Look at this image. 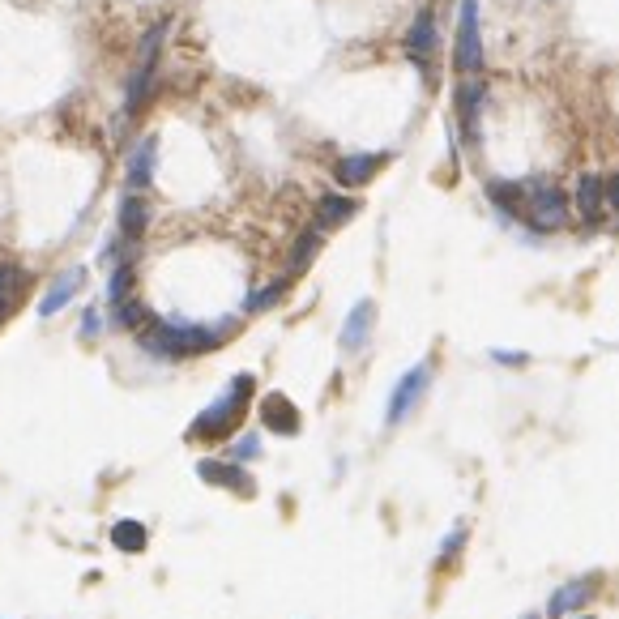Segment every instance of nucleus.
I'll use <instances>...</instances> for the list:
<instances>
[{
	"mask_svg": "<svg viewBox=\"0 0 619 619\" xmlns=\"http://www.w3.org/2000/svg\"><path fill=\"white\" fill-rule=\"evenodd\" d=\"M491 359L504 363V368H521V363H530V355H521V351H491Z\"/></svg>",
	"mask_w": 619,
	"mask_h": 619,
	"instance_id": "obj_28",
	"label": "nucleus"
},
{
	"mask_svg": "<svg viewBox=\"0 0 619 619\" xmlns=\"http://www.w3.org/2000/svg\"><path fill=\"white\" fill-rule=\"evenodd\" d=\"M359 214V197H346V193H321V201H316V210H312V227L316 231H338L346 227Z\"/></svg>",
	"mask_w": 619,
	"mask_h": 619,
	"instance_id": "obj_16",
	"label": "nucleus"
},
{
	"mask_svg": "<svg viewBox=\"0 0 619 619\" xmlns=\"http://www.w3.org/2000/svg\"><path fill=\"white\" fill-rule=\"evenodd\" d=\"M321 244H325V235L316 231V227H308L299 240L291 244V257H287V274L295 278V274H304V269L316 261V252H321Z\"/></svg>",
	"mask_w": 619,
	"mask_h": 619,
	"instance_id": "obj_23",
	"label": "nucleus"
},
{
	"mask_svg": "<svg viewBox=\"0 0 619 619\" xmlns=\"http://www.w3.org/2000/svg\"><path fill=\"white\" fill-rule=\"evenodd\" d=\"M252 393H257V376H252V372L231 376V385L222 389L218 398L193 419V427H188V440H231L235 432H240V423L248 419Z\"/></svg>",
	"mask_w": 619,
	"mask_h": 619,
	"instance_id": "obj_2",
	"label": "nucleus"
},
{
	"mask_svg": "<svg viewBox=\"0 0 619 619\" xmlns=\"http://www.w3.org/2000/svg\"><path fill=\"white\" fill-rule=\"evenodd\" d=\"M573 205H577V214H581L585 222H598V218H602V210H607V180L594 176V171H585V176L577 180Z\"/></svg>",
	"mask_w": 619,
	"mask_h": 619,
	"instance_id": "obj_18",
	"label": "nucleus"
},
{
	"mask_svg": "<svg viewBox=\"0 0 619 619\" xmlns=\"http://www.w3.org/2000/svg\"><path fill=\"white\" fill-rule=\"evenodd\" d=\"M594 590H598V577H573V581H564L560 590L551 594V602H547V619H568L573 611H581L585 602L594 598Z\"/></svg>",
	"mask_w": 619,
	"mask_h": 619,
	"instance_id": "obj_17",
	"label": "nucleus"
},
{
	"mask_svg": "<svg viewBox=\"0 0 619 619\" xmlns=\"http://www.w3.org/2000/svg\"><path fill=\"white\" fill-rule=\"evenodd\" d=\"M466 538H470V526H466V521H457V530H449V538L440 543V555H436V560H440V564H453V555L466 547Z\"/></svg>",
	"mask_w": 619,
	"mask_h": 619,
	"instance_id": "obj_26",
	"label": "nucleus"
},
{
	"mask_svg": "<svg viewBox=\"0 0 619 619\" xmlns=\"http://www.w3.org/2000/svg\"><path fill=\"white\" fill-rule=\"evenodd\" d=\"M526 619H543V615H526Z\"/></svg>",
	"mask_w": 619,
	"mask_h": 619,
	"instance_id": "obj_31",
	"label": "nucleus"
},
{
	"mask_svg": "<svg viewBox=\"0 0 619 619\" xmlns=\"http://www.w3.org/2000/svg\"><path fill=\"white\" fill-rule=\"evenodd\" d=\"M150 222H154V205L146 201V193H129L124 188V197L116 205V235H124L129 244H141L150 235Z\"/></svg>",
	"mask_w": 619,
	"mask_h": 619,
	"instance_id": "obj_11",
	"label": "nucleus"
},
{
	"mask_svg": "<svg viewBox=\"0 0 619 619\" xmlns=\"http://www.w3.org/2000/svg\"><path fill=\"white\" fill-rule=\"evenodd\" d=\"M107 321H111V329H120V333H141L150 321H154V312L141 304L137 295H129L124 304H111V312H107Z\"/></svg>",
	"mask_w": 619,
	"mask_h": 619,
	"instance_id": "obj_20",
	"label": "nucleus"
},
{
	"mask_svg": "<svg viewBox=\"0 0 619 619\" xmlns=\"http://www.w3.org/2000/svg\"><path fill=\"white\" fill-rule=\"evenodd\" d=\"M257 415L265 423V432H274V436H299V427H304V415H299V406L287 393H265Z\"/></svg>",
	"mask_w": 619,
	"mask_h": 619,
	"instance_id": "obj_14",
	"label": "nucleus"
},
{
	"mask_svg": "<svg viewBox=\"0 0 619 619\" xmlns=\"http://www.w3.org/2000/svg\"><path fill=\"white\" fill-rule=\"evenodd\" d=\"M372 329H376V299H359V304L346 312L342 333H338V346H342L346 355H359L363 346H368Z\"/></svg>",
	"mask_w": 619,
	"mask_h": 619,
	"instance_id": "obj_15",
	"label": "nucleus"
},
{
	"mask_svg": "<svg viewBox=\"0 0 619 619\" xmlns=\"http://www.w3.org/2000/svg\"><path fill=\"white\" fill-rule=\"evenodd\" d=\"M402 47H406V60L415 69H427L436 60V52H440V26H436V9L432 5H423L415 13V22H410Z\"/></svg>",
	"mask_w": 619,
	"mask_h": 619,
	"instance_id": "obj_7",
	"label": "nucleus"
},
{
	"mask_svg": "<svg viewBox=\"0 0 619 619\" xmlns=\"http://www.w3.org/2000/svg\"><path fill=\"white\" fill-rule=\"evenodd\" d=\"M154 171H158V137L150 133L129 150V158H124V188H129V193H146L154 184Z\"/></svg>",
	"mask_w": 619,
	"mask_h": 619,
	"instance_id": "obj_13",
	"label": "nucleus"
},
{
	"mask_svg": "<svg viewBox=\"0 0 619 619\" xmlns=\"http://www.w3.org/2000/svg\"><path fill=\"white\" fill-rule=\"evenodd\" d=\"M82 287H86V265H65L52 282H47V291L39 295V316L43 321H52L56 312H65L73 299L82 295Z\"/></svg>",
	"mask_w": 619,
	"mask_h": 619,
	"instance_id": "obj_9",
	"label": "nucleus"
},
{
	"mask_svg": "<svg viewBox=\"0 0 619 619\" xmlns=\"http://www.w3.org/2000/svg\"><path fill=\"white\" fill-rule=\"evenodd\" d=\"M261 449H265V444H261V432H240V436L227 444V453H222V457H227V462L248 466V462H257V457H261Z\"/></svg>",
	"mask_w": 619,
	"mask_h": 619,
	"instance_id": "obj_25",
	"label": "nucleus"
},
{
	"mask_svg": "<svg viewBox=\"0 0 619 619\" xmlns=\"http://www.w3.org/2000/svg\"><path fill=\"white\" fill-rule=\"evenodd\" d=\"M30 291V269L18 261H0V312H13Z\"/></svg>",
	"mask_w": 619,
	"mask_h": 619,
	"instance_id": "obj_19",
	"label": "nucleus"
},
{
	"mask_svg": "<svg viewBox=\"0 0 619 619\" xmlns=\"http://www.w3.org/2000/svg\"><path fill=\"white\" fill-rule=\"evenodd\" d=\"M577 619H594V615H577Z\"/></svg>",
	"mask_w": 619,
	"mask_h": 619,
	"instance_id": "obj_32",
	"label": "nucleus"
},
{
	"mask_svg": "<svg viewBox=\"0 0 619 619\" xmlns=\"http://www.w3.org/2000/svg\"><path fill=\"white\" fill-rule=\"evenodd\" d=\"M427 389H432V363H415V368H410V372H402V376H398V385L389 389L385 423H389V427L406 423V419L419 410V402L427 398Z\"/></svg>",
	"mask_w": 619,
	"mask_h": 619,
	"instance_id": "obj_5",
	"label": "nucleus"
},
{
	"mask_svg": "<svg viewBox=\"0 0 619 619\" xmlns=\"http://www.w3.org/2000/svg\"><path fill=\"white\" fill-rule=\"evenodd\" d=\"M483 22H479V0H462L457 9V35H453V69L462 77L483 73Z\"/></svg>",
	"mask_w": 619,
	"mask_h": 619,
	"instance_id": "obj_4",
	"label": "nucleus"
},
{
	"mask_svg": "<svg viewBox=\"0 0 619 619\" xmlns=\"http://www.w3.org/2000/svg\"><path fill=\"white\" fill-rule=\"evenodd\" d=\"M197 474L210 487L235 491V496H257V479L240 462H227V457H205V462H197Z\"/></svg>",
	"mask_w": 619,
	"mask_h": 619,
	"instance_id": "obj_12",
	"label": "nucleus"
},
{
	"mask_svg": "<svg viewBox=\"0 0 619 619\" xmlns=\"http://www.w3.org/2000/svg\"><path fill=\"white\" fill-rule=\"evenodd\" d=\"M389 154L385 150H355V154H342L338 163H333V180H338L342 188H363L372 184L380 171H385Z\"/></svg>",
	"mask_w": 619,
	"mask_h": 619,
	"instance_id": "obj_10",
	"label": "nucleus"
},
{
	"mask_svg": "<svg viewBox=\"0 0 619 619\" xmlns=\"http://www.w3.org/2000/svg\"><path fill=\"white\" fill-rule=\"evenodd\" d=\"M103 329H107V312L86 308V312H82V329H77V338H82V342H94V338H103Z\"/></svg>",
	"mask_w": 619,
	"mask_h": 619,
	"instance_id": "obj_27",
	"label": "nucleus"
},
{
	"mask_svg": "<svg viewBox=\"0 0 619 619\" xmlns=\"http://www.w3.org/2000/svg\"><path fill=\"white\" fill-rule=\"evenodd\" d=\"M111 547L124 551V555H141V551L150 547V530L141 526V521L124 517V521H116V526H111Z\"/></svg>",
	"mask_w": 619,
	"mask_h": 619,
	"instance_id": "obj_22",
	"label": "nucleus"
},
{
	"mask_svg": "<svg viewBox=\"0 0 619 619\" xmlns=\"http://www.w3.org/2000/svg\"><path fill=\"white\" fill-rule=\"evenodd\" d=\"M154 94H158V65H133L129 73V82H124V103H120V129L124 124H133L141 111H146L154 103Z\"/></svg>",
	"mask_w": 619,
	"mask_h": 619,
	"instance_id": "obj_8",
	"label": "nucleus"
},
{
	"mask_svg": "<svg viewBox=\"0 0 619 619\" xmlns=\"http://www.w3.org/2000/svg\"><path fill=\"white\" fill-rule=\"evenodd\" d=\"M5 316H9V312H0V325H5Z\"/></svg>",
	"mask_w": 619,
	"mask_h": 619,
	"instance_id": "obj_30",
	"label": "nucleus"
},
{
	"mask_svg": "<svg viewBox=\"0 0 619 619\" xmlns=\"http://www.w3.org/2000/svg\"><path fill=\"white\" fill-rule=\"evenodd\" d=\"M517 222H526L538 235L564 231L568 227V193L547 176L521 180V218Z\"/></svg>",
	"mask_w": 619,
	"mask_h": 619,
	"instance_id": "obj_3",
	"label": "nucleus"
},
{
	"mask_svg": "<svg viewBox=\"0 0 619 619\" xmlns=\"http://www.w3.org/2000/svg\"><path fill=\"white\" fill-rule=\"evenodd\" d=\"M607 205H611V210H619V171H615V176H607Z\"/></svg>",
	"mask_w": 619,
	"mask_h": 619,
	"instance_id": "obj_29",
	"label": "nucleus"
},
{
	"mask_svg": "<svg viewBox=\"0 0 619 619\" xmlns=\"http://www.w3.org/2000/svg\"><path fill=\"white\" fill-rule=\"evenodd\" d=\"M483 107H487V86L479 77H462L453 90V111H457V124H462L466 146L483 141Z\"/></svg>",
	"mask_w": 619,
	"mask_h": 619,
	"instance_id": "obj_6",
	"label": "nucleus"
},
{
	"mask_svg": "<svg viewBox=\"0 0 619 619\" xmlns=\"http://www.w3.org/2000/svg\"><path fill=\"white\" fill-rule=\"evenodd\" d=\"M133 282H137V261L111 265V274H107V304H124V299L133 295Z\"/></svg>",
	"mask_w": 619,
	"mask_h": 619,
	"instance_id": "obj_24",
	"label": "nucleus"
},
{
	"mask_svg": "<svg viewBox=\"0 0 619 619\" xmlns=\"http://www.w3.org/2000/svg\"><path fill=\"white\" fill-rule=\"evenodd\" d=\"M240 321L235 316H218V321H184V316H154V321L137 333V346L150 359H201L214 355L218 346H227L235 338Z\"/></svg>",
	"mask_w": 619,
	"mask_h": 619,
	"instance_id": "obj_1",
	"label": "nucleus"
},
{
	"mask_svg": "<svg viewBox=\"0 0 619 619\" xmlns=\"http://www.w3.org/2000/svg\"><path fill=\"white\" fill-rule=\"evenodd\" d=\"M291 274H282V278H274V282H265V287H257V291H248L244 295V312L248 316H261V312H269V308H278L282 299L291 295Z\"/></svg>",
	"mask_w": 619,
	"mask_h": 619,
	"instance_id": "obj_21",
	"label": "nucleus"
}]
</instances>
